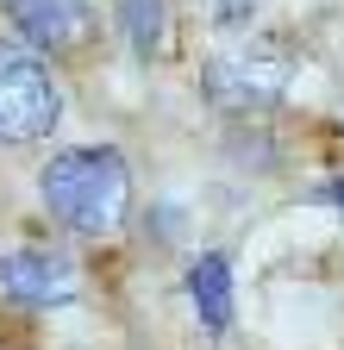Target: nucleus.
Wrapping results in <instances>:
<instances>
[{"mask_svg":"<svg viewBox=\"0 0 344 350\" xmlns=\"http://www.w3.org/2000/svg\"><path fill=\"white\" fill-rule=\"evenodd\" d=\"M256 13H263V0H213V25L220 31H244Z\"/></svg>","mask_w":344,"mask_h":350,"instance_id":"6e6552de","label":"nucleus"},{"mask_svg":"<svg viewBox=\"0 0 344 350\" xmlns=\"http://www.w3.org/2000/svg\"><path fill=\"white\" fill-rule=\"evenodd\" d=\"M294 81V51L269 38H250L238 51H220L200 69V94L220 107V113H263L288 94Z\"/></svg>","mask_w":344,"mask_h":350,"instance_id":"f03ea898","label":"nucleus"},{"mask_svg":"<svg viewBox=\"0 0 344 350\" xmlns=\"http://www.w3.org/2000/svg\"><path fill=\"white\" fill-rule=\"evenodd\" d=\"M38 200L75 238H107L132 213V163L113 144H75L38 169Z\"/></svg>","mask_w":344,"mask_h":350,"instance_id":"f257e3e1","label":"nucleus"},{"mask_svg":"<svg viewBox=\"0 0 344 350\" xmlns=\"http://www.w3.org/2000/svg\"><path fill=\"white\" fill-rule=\"evenodd\" d=\"M188 306L207 325V338H226L238 319V288H232V256L226 250H200L188 262Z\"/></svg>","mask_w":344,"mask_h":350,"instance_id":"423d86ee","label":"nucleus"},{"mask_svg":"<svg viewBox=\"0 0 344 350\" xmlns=\"http://www.w3.org/2000/svg\"><path fill=\"white\" fill-rule=\"evenodd\" d=\"M7 25L19 31L25 51L69 57L94 38V7L88 0H7Z\"/></svg>","mask_w":344,"mask_h":350,"instance_id":"39448f33","label":"nucleus"},{"mask_svg":"<svg viewBox=\"0 0 344 350\" xmlns=\"http://www.w3.org/2000/svg\"><path fill=\"white\" fill-rule=\"evenodd\" d=\"M307 200H313V206H338V213H344V175H332V182H319V188H313Z\"/></svg>","mask_w":344,"mask_h":350,"instance_id":"1a4fd4ad","label":"nucleus"},{"mask_svg":"<svg viewBox=\"0 0 344 350\" xmlns=\"http://www.w3.org/2000/svg\"><path fill=\"white\" fill-rule=\"evenodd\" d=\"M119 31H125L138 63L163 57V44H169V0H119Z\"/></svg>","mask_w":344,"mask_h":350,"instance_id":"0eeeda50","label":"nucleus"},{"mask_svg":"<svg viewBox=\"0 0 344 350\" xmlns=\"http://www.w3.org/2000/svg\"><path fill=\"white\" fill-rule=\"evenodd\" d=\"M0 294L13 306H31V313H44V306H69L81 294V269L63 256V250H44V244H19L0 256Z\"/></svg>","mask_w":344,"mask_h":350,"instance_id":"20e7f679","label":"nucleus"},{"mask_svg":"<svg viewBox=\"0 0 344 350\" xmlns=\"http://www.w3.org/2000/svg\"><path fill=\"white\" fill-rule=\"evenodd\" d=\"M63 119V88L51 63L25 44H0V144H38Z\"/></svg>","mask_w":344,"mask_h":350,"instance_id":"7ed1b4c3","label":"nucleus"}]
</instances>
